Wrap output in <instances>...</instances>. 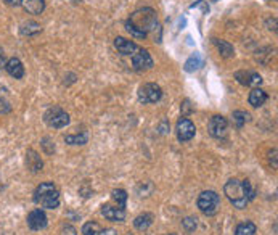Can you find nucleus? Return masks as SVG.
<instances>
[{
	"label": "nucleus",
	"mask_w": 278,
	"mask_h": 235,
	"mask_svg": "<svg viewBox=\"0 0 278 235\" xmlns=\"http://www.w3.org/2000/svg\"><path fill=\"white\" fill-rule=\"evenodd\" d=\"M269 100V95L265 94V92L259 87H256L249 92V97H248V101H249V105L254 107V108H259L262 107L265 101Z\"/></svg>",
	"instance_id": "f3484780"
},
{
	"label": "nucleus",
	"mask_w": 278,
	"mask_h": 235,
	"mask_svg": "<svg viewBox=\"0 0 278 235\" xmlns=\"http://www.w3.org/2000/svg\"><path fill=\"white\" fill-rule=\"evenodd\" d=\"M197 205H198L200 211L203 214H206V216H214V214L219 211L220 197H219V193L214 190H204L200 193Z\"/></svg>",
	"instance_id": "20e7f679"
},
{
	"label": "nucleus",
	"mask_w": 278,
	"mask_h": 235,
	"mask_svg": "<svg viewBox=\"0 0 278 235\" xmlns=\"http://www.w3.org/2000/svg\"><path fill=\"white\" fill-rule=\"evenodd\" d=\"M169 235H176V233H169Z\"/></svg>",
	"instance_id": "58836bf2"
},
{
	"label": "nucleus",
	"mask_w": 278,
	"mask_h": 235,
	"mask_svg": "<svg viewBox=\"0 0 278 235\" xmlns=\"http://www.w3.org/2000/svg\"><path fill=\"white\" fill-rule=\"evenodd\" d=\"M132 68L135 71H147L153 68V58L145 48H137V54L132 55Z\"/></svg>",
	"instance_id": "1a4fd4ad"
},
{
	"label": "nucleus",
	"mask_w": 278,
	"mask_h": 235,
	"mask_svg": "<svg viewBox=\"0 0 278 235\" xmlns=\"http://www.w3.org/2000/svg\"><path fill=\"white\" fill-rule=\"evenodd\" d=\"M257 230L256 224L251 222V221H246V222H241L238 227L235 230V235H254Z\"/></svg>",
	"instance_id": "b1692460"
},
{
	"label": "nucleus",
	"mask_w": 278,
	"mask_h": 235,
	"mask_svg": "<svg viewBox=\"0 0 278 235\" xmlns=\"http://www.w3.org/2000/svg\"><path fill=\"white\" fill-rule=\"evenodd\" d=\"M203 66H204V60H203V57H201L198 52H194L187 61H185L183 69L187 71V73H194V71L201 69Z\"/></svg>",
	"instance_id": "a211bd4d"
},
{
	"label": "nucleus",
	"mask_w": 278,
	"mask_h": 235,
	"mask_svg": "<svg viewBox=\"0 0 278 235\" xmlns=\"http://www.w3.org/2000/svg\"><path fill=\"white\" fill-rule=\"evenodd\" d=\"M101 214L108 221L113 222H122L126 219V210H122L119 206H111V205H103L101 206Z\"/></svg>",
	"instance_id": "f8f14e48"
},
{
	"label": "nucleus",
	"mask_w": 278,
	"mask_h": 235,
	"mask_svg": "<svg viewBox=\"0 0 278 235\" xmlns=\"http://www.w3.org/2000/svg\"><path fill=\"white\" fill-rule=\"evenodd\" d=\"M44 121L47 126L53 129H63L69 124L71 119L65 110H61L60 107H50L44 113Z\"/></svg>",
	"instance_id": "39448f33"
},
{
	"label": "nucleus",
	"mask_w": 278,
	"mask_h": 235,
	"mask_svg": "<svg viewBox=\"0 0 278 235\" xmlns=\"http://www.w3.org/2000/svg\"><path fill=\"white\" fill-rule=\"evenodd\" d=\"M273 160V169H276V150H273L270 153V161Z\"/></svg>",
	"instance_id": "e433bc0d"
},
{
	"label": "nucleus",
	"mask_w": 278,
	"mask_h": 235,
	"mask_svg": "<svg viewBox=\"0 0 278 235\" xmlns=\"http://www.w3.org/2000/svg\"><path fill=\"white\" fill-rule=\"evenodd\" d=\"M212 44L217 47L220 57L224 58H232L235 55V48L232 44H229L227 40H222V39H212Z\"/></svg>",
	"instance_id": "6ab92c4d"
},
{
	"label": "nucleus",
	"mask_w": 278,
	"mask_h": 235,
	"mask_svg": "<svg viewBox=\"0 0 278 235\" xmlns=\"http://www.w3.org/2000/svg\"><path fill=\"white\" fill-rule=\"evenodd\" d=\"M26 166L31 172H39V171H42L44 168V161L42 158H40V155L36 151V150H27L26 151Z\"/></svg>",
	"instance_id": "4468645a"
},
{
	"label": "nucleus",
	"mask_w": 278,
	"mask_h": 235,
	"mask_svg": "<svg viewBox=\"0 0 278 235\" xmlns=\"http://www.w3.org/2000/svg\"><path fill=\"white\" fill-rule=\"evenodd\" d=\"M153 190H154V187H153L151 182H142L140 186L137 187V192H138L140 197H150L153 193Z\"/></svg>",
	"instance_id": "cd10ccee"
},
{
	"label": "nucleus",
	"mask_w": 278,
	"mask_h": 235,
	"mask_svg": "<svg viewBox=\"0 0 278 235\" xmlns=\"http://www.w3.org/2000/svg\"><path fill=\"white\" fill-rule=\"evenodd\" d=\"M10 111H12V105H10V101L5 100L4 97H0V115H8Z\"/></svg>",
	"instance_id": "c756f323"
},
{
	"label": "nucleus",
	"mask_w": 278,
	"mask_h": 235,
	"mask_svg": "<svg viewBox=\"0 0 278 235\" xmlns=\"http://www.w3.org/2000/svg\"><path fill=\"white\" fill-rule=\"evenodd\" d=\"M176 132H177L179 142H182V144H183V142H190L194 137V134H197V127H194V124L188 118H180L177 121Z\"/></svg>",
	"instance_id": "6e6552de"
},
{
	"label": "nucleus",
	"mask_w": 278,
	"mask_h": 235,
	"mask_svg": "<svg viewBox=\"0 0 278 235\" xmlns=\"http://www.w3.org/2000/svg\"><path fill=\"white\" fill-rule=\"evenodd\" d=\"M40 144H42V148H44V151L47 153V155H51V153H55V142L51 140L50 137H44Z\"/></svg>",
	"instance_id": "c85d7f7f"
},
{
	"label": "nucleus",
	"mask_w": 278,
	"mask_h": 235,
	"mask_svg": "<svg viewBox=\"0 0 278 235\" xmlns=\"http://www.w3.org/2000/svg\"><path fill=\"white\" fill-rule=\"evenodd\" d=\"M153 219H154V216L151 213H143V214H140V216H137L135 219H133V226H135V229L137 230H147L151 224H153Z\"/></svg>",
	"instance_id": "aec40b11"
},
{
	"label": "nucleus",
	"mask_w": 278,
	"mask_h": 235,
	"mask_svg": "<svg viewBox=\"0 0 278 235\" xmlns=\"http://www.w3.org/2000/svg\"><path fill=\"white\" fill-rule=\"evenodd\" d=\"M113 200H115L118 203V206L122 208V210H126V205H127V192L126 190H122V189H116V190H113Z\"/></svg>",
	"instance_id": "393cba45"
},
{
	"label": "nucleus",
	"mask_w": 278,
	"mask_h": 235,
	"mask_svg": "<svg viewBox=\"0 0 278 235\" xmlns=\"http://www.w3.org/2000/svg\"><path fill=\"white\" fill-rule=\"evenodd\" d=\"M182 227L185 232L191 233V232H194V229L198 227V219L193 218V216H187L185 219H182Z\"/></svg>",
	"instance_id": "a878e982"
},
{
	"label": "nucleus",
	"mask_w": 278,
	"mask_h": 235,
	"mask_svg": "<svg viewBox=\"0 0 278 235\" xmlns=\"http://www.w3.org/2000/svg\"><path fill=\"white\" fill-rule=\"evenodd\" d=\"M214 2H215V0H214Z\"/></svg>",
	"instance_id": "ea45409f"
},
{
	"label": "nucleus",
	"mask_w": 278,
	"mask_h": 235,
	"mask_svg": "<svg viewBox=\"0 0 278 235\" xmlns=\"http://www.w3.org/2000/svg\"><path fill=\"white\" fill-rule=\"evenodd\" d=\"M40 31H42V28H40V24L36 21H24L21 26H19V33H21V36H36L40 33Z\"/></svg>",
	"instance_id": "4be33fe9"
},
{
	"label": "nucleus",
	"mask_w": 278,
	"mask_h": 235,
	"mask_svg": "<svg viewBox=\"0 0 278 235\" xmlns=\"http://www.w3.org/2000/svg\"><path fill=\"white\" fill-rule=\"evenodd\" d=\"M159 130H161V134H168V130H169V122H168L166 119H164V121L161 122Z\"/></svg>",
	"instance_id": "473e14b6"
},
{
	"label": "nucleus",
	"mask_w": 278,
	"mask_h": 235,
	"mask_svg": "<svg viewBox=\"0 0 278 235\" xmlns=\"http://www.w3.org/2000/svg\"><path fill=\"white\" fill-rule=\"evenodd\" d=\"M180 110H182V118H187V116L191 113V111H193L191 101H190V100H183V103H182Z\"/></svg>",
	"instance_id": "7c9ffc66"
},
{
	"label": "nucleus",
	"mask_w": 278,
	"mask_h": 235,
	"mask_svg": "<svg viewBox=\"0 0 278 235\" xmlns=\"http://www.w3.org/2000/svg\"><path fill=\"white\" fill-rule=\"evenodd\" d=\"M208 130L211 137L214 139H224L229 132V121L222 115H214L208 124Z\"/></svg>",
	"instance_id": "0eeeda50"
},
{
	"label": "nucleus",
	"mask_w": 278,
	"mask_h": 235,
	"mask_svg": "<svg viewBox=\"0 0 278 235\" xmlns=\"http://www.w3.org/2000/svg\"><path fill=\"white\" fill-rule=\"evenodd\" d=\"M21 7L29 15H40L45 10V0H23Z\"/></svg>",
	"instance_id": "dca6fc26"
},
{
	"label": "nucleus",
	"mask_w": 278,
	"mask_h": 235,
	"mask_svg": "<svg viewBox=\"0 0 278 235\" xmlns=\"http://www.w3.org/2000/svg\"><path fill=\"white\" fill-rule=\"evenodd\" d=\"M34 203L45 210H57L60 206V192L51 182H42L34 190Z\"/></svg>",
	"instance_id": "7ed1b4c3"
},
{
	"label": "nucleus",
	"mask_w": 278,
	"mask_h": 235,
	"mask_svg": "<svg viewBox=\"0 0 278 235\" xmlns=\"http://www.w3.org/2000/svg\"><path fill=\"white\" fill-rule=\"evenodd\" d=\"M61 232H63V235H77V230L73 226H69V224H68V226H65Z\"/></svg>",
	"instance_id": "2f4dec72"
},
{
	"label": "nucleus",
	"mask_w": 278,
	"mask_h": 235,
	"mask_svg": "<svg viewBox=\"0 0 278 235\" xmlns=\"http://www.w3.org/2000/svg\"><path fill=\"white\" fill-rule=\"evenodd\" d=\"M224 192L230 203L238 210H244L248 206V203L254 200L256 192L251 187L249 180H238V179H230L224 186Z\"/></svg>",
	"instance_id": "f03ea898"
},
{
	"label": "nucleus",
	"mask_w": 278,
	"mask_h": 235,
	"mask_svg": "<svg viewBox=\"0 0 278 235\" xmlns=\"http://www.w3.org/2000/svg\"><path fill=\"white\" fill-rule=\"evenodd\" d=\"M4 2L7 5H12V7H18V5H21L23 0H4Z\"/></svg>",
	"instance_id": "f704fd0d"
},
{
	"label": "nucleus",
	"mask_w": 278,
	"mask_h": 235,
	"mask_svg": "<svg viewBox=\"0 0 278 235\" xmlns=\"http://www.w3.org/2000/svg\"><path fill=\"white\" fill-rule=\"evenodd\" d=\"M158 28L156 12L153 8H142L138 12L132 13L126 21V29L130 36L135 39H145L148 33Z\"/></svg>",
	"instance_id": "f257e3e1"
},
{
	"label": "nucleus",
	"mask_w": 278,
	"mask_h": 235,
	"mask_svg": "<svg viewBox=\"0 0 278 235\" xmlns=\"http://www.w3.org/2000/svg\"><path fill=\"white\" fill-rule=\"evenodd\" d=\"M235 79L238 81L241 86H246V87H257L262 84V77L261 74H257L256 71H236L235 73Z\"/></svg>",
	"instance_id": "9d476101"
},
{
	"label": "nucleus",
	"mask_w": 278,
	"mask_h": 235,
	"mask_svg": "<svg viewBox=\"0 0 278 235\" xmlns=\"http://www.w3.org/2000/svg\"><path fill=\"white\" fill-rule=\"evenodd\" d=\"M5 63H7V60H5V54H4V50L0 48V69L5 68Z\"/></svg>",
	"instance_id": "72a5a7b5"
},
{
	"label": "nucleus",
	"mask_w": 278,
	"mask_h": 235,
	"mask_svg": "<svg viewBox=\"0 0 278 235\" xmlns=\"http://www.w3.org/2000/svg\"><path fill=\"white\" fill-rule=\"evenodd\" d=\"M98 235H118V233L113 230V229H105V230H100Z\"/></svg>",
	"instance_id": "c9c22d12"
},
{
	"label": "nucleus",
	"mask_w": 278,
	"mask_h": 235,
	"mask_svg": "<svg viewBox=\"0 0 278 235\" xmlns=\"http://www.w3.org/2000/svg\"><path fill=\"white\" fill-rule=\"evenodd\" d=\"M232 121H233V124H235L236 129H241L246 122L251 121V115L246 113V111H243V110H236V111H233V115H232Z\"/></svg>",
	"instance_id": "412c9836"
},
{
	"label": "nucleus",
	"mask_w": 278,
	"mask_h": 235,
	"mask_svg": "<svg viewBox=\"0 0 278 235\" xmlns=\"http://www.w3.org/2000/svg\"><path fill=\"white\" fill-rule=\"evenodd\" d=\"M48 218L44 210H33L27 214V226L31 230H42L47 227Z\"/></svg>",
	"instance_id": "9b49d317"
},
{
	"label": "nucleus",
	"mask_w": 278,
	"mask_h": 235,
	"mask_svg": "<svg viewBox=\"0 0 278 235\" xmlns=\"http://www.w3.org/2000/svg\"><path fill=\"white\" fill-rule=\"evenodd\" d=\"M89 140V134L87 132H80V134H71L65 137V142L68 145H86Z\"/></svg>",
	"instance_id": "5701e85b"
},
{
	"label": "nucleus",
	"mask_w": 278,
	"mask_h": 235,
	"mask_svg": "<svg viewBox=\"0 0 278 235\" xmlns=\"http://www.w3.org/2000/svg\"><path fill=\"white\" fill-rule=\"evenodd\" d=\"M100 226H98V222L95 221H90V222H86L84 224V227H82V233L84 235H98L100 233Z\"/></svg>",
	"instance_id": "bb28decb"
},
{
	"label": "nucleus",
	"mask_w": 278,
	"mask_h": 235,
	"mask_svg": "<svg viewBox=\"0 0 278 235\" xmlns=\"http://www.w3.org/2000/svg\"><path fill=\"white\" fill-rule=\"evenodd\" d=\"M115 47L118 48V52L122 55H133V52H137V44L133 40L124 39V37H116L115 39Z\"/></svg>",
	"instance_id": "2eb2a0df"
},
{
	"label": "nucleus",
	"mask_w": 278,
	"mask_h": 235,
	"mask_svg": "<svg viewBox=\"0 0 278 235\" xmlns=\"http://www.w3.org/2000/svg\"><path fill=\"white\" fill-rule=\"evenodd\" d=\"M269 2H275V0H269Z\"/></svg>",
	"instance_id": "4c0bfd02"
},
{
	"label": "nucleus",
	"mask_w": 278,
	"mask_h": 235,
	"mask_svg": "<svg viewBox=\"0 0 278 235\" xmlns=\"http://www.w3.org/2000/svg\"><path fill=\"white\" fill-rule=\"evenodd\" d=\"M162 98V89L154 84V83H147L140 86L138 89V101L143 105H150V103H156Z\"/></svg>",
	"instance_id": "423d86ee"
},
{
	"label": "nucleus",
	"mask_w": 278,
	"mask_h": 235,
	"mask_svg": "<svg viewBox=\"0 0 278 235\" xmlns=\"http://www.w3.org/2000/svg\"><path fill=\"white\" fill-rule=\"evenodd\" d=\"M5 71L7 73L15 77V79H23L24 77V66L21 63V60L13 57V58H10L7 60V63H5Z\"/></svg>",
	"instance_id": "ddd939ff"
}]
</instances>
